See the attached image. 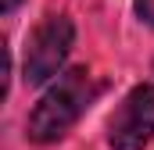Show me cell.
Wrapping results in <instances>:
<instances>
[{
    "label": "cell",
    "mask_w": 154,
    "mask_h": 150,
    "mask_svg": "<svg viewBox=\"0 0 154 150\" xmlns=\"http://www.w3.org/2000/svg\"><path fill=\"white\" fill-rule=\"evenodd\" d=\"M93 79L86 68H68L57 75V82L39 97V104L29 111L25 132L32 143H57L72 125H75L82 111L93 100Z\"/></svg>",
    "instance_id": "cell-1"
},
{
    "label": "cell",
    "mask_w": 154,
    "mask_h": 150,
    "mask_svg": "<svg viewBox=\"0 0 154 150\" xmlns=\"http://www.w3.org/2000/svg\"><path fill=\"white\" fill-rule=\"evenodd\" d=\"M72 43H75L72 18L68 14H47L36 25V32L29 36V46H25V82L39 86V82L54 79L61 72V64L68 61Z\"/></svg>",
    "instance_id": "cell-2"
},
{
    "label": "cell",
    "mask_w": 154,
    "mask_h": 150,
    "mask_svg": "<svg viewBox=\"0 0 154 150\" xmlns=\"http://www.w3.org/2000/svg\"><path fill=\"white\" fill-rule=\"evenodd\" d=\"M154 136V86L140 82L125 93L118 111L108 118L111 150H143Z\"/></svg>",
    "instance_id": "cell-3"
},
{
    "label": "cell",
    "mask_w": 154,
    "mask_h": 150,
    "mask_svg": "<svg viewBox=\"0 0 154 150\" xmlns=\"http://www.w3.org/2000/svg\"><path fill=\"white\" fill-rule=\"evenodd\" d=\"M133 7H136V18L140 22L154 25V0H133Z\"/></svg>",
    "instance_id": "cell-4"
},
{
    "label": "cell",
    "mask_w": 154,
    "mask_h": 150,
    "mask_svg": "<svg viewBox=\"0 0 154 150\" xmlns=\"http://www.w3.org/2000/svg\"><path fill=\"white\" fill-rule=\"evenodd\" d=\"M18 4H22V0H0V11H4V14H11Z\"/></svg>",
    "instance_id": "cell-5"
}]
</instances>
